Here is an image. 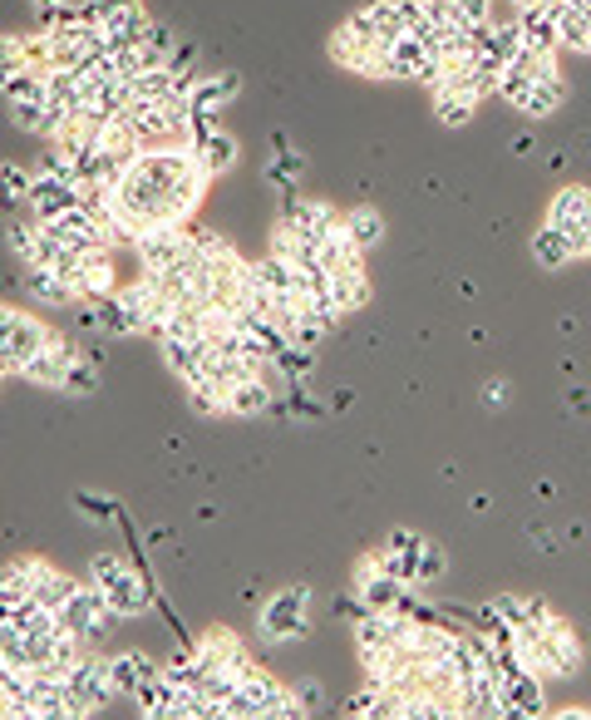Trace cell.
Wrapping results in <instances>:
<instances>
[{
  "label": "cell",
  "mask_w": 591,
  "mask_h": 720,
  "mask_svg": "<svg viewBox=\"0 0 591 720\" xmlns=\"http://www.w3.org/2000/svg\"><path fill=\"white\" fill-rule=\"evenodd\" d=\"M242 94V75H197L193 89H188V109L193 114H213V109L232 104Z\"/></svg>",
  "instance_id": "obj_19"
},
{
  "label": "cell",
  "mask_w": 591,
  "mask_h": 720,
  "mask_svg": "<svg viewBox=\"0 0 591 720\" xmlns=\"http://www.w3.org/2000/svg\"><path fill=\"white\" fill-rule=\"evenodd\" d=\"M65 681H69V700H75V716H94V710H104L108 700H114L108 661H99V656H89V652L65 671Z\"/></svg>",
  "instance_id": "obj_4"
},
{
  "label": "cell",
  "mask_w": 591,
  "mask_h": 720,
  "mask_svg": "<svg viewBox=\"0 0 591 720\" xmlns=\"http://www.w3.org/2000/svg\"><path fill=\"white\" fill-rule=\"evenodd\" d=\"M5 242H11V252L21 262H30L35 257V242H40V223H11V232H5Z\"/></svg>",
  "instance_id": "obj_34"
},
{
  "label": "cell",
  "mask_w": 591,
  "mask_h": 720,
  "mask_svg": "<svg viewBox=\"0 0 591 720\" xmlns=\"http://www.w3.org/2000/svg\"><path fill=\"white\" fill-rule=\"evenodd\" d=\"M409 632H414V627H409L399 612H370V617H360V627H355V642H360L365 667H375V661H385L389 652H399V646L409 642Z\"/></svg>",
  "instance_id": "obj_8"
},
{
  "label": "cell",
  "mask_w": 591,
  "mask_h": 720,
  "mask_svg": "<svg viewBox=\"0 0 591 720\" xmlns=\"http://www.w3.org/2000/svg\"><path fill=\"white\" fill-rule=\"evenodd\" d=\"M281 227H286L291 237H301V242H311V248H321L325 237L341 227V217L331 213L325 203H311V198H286V213H281Z\"/></svg>",
  "instance_id": "obj_9"
},
{
  "label": "cell",
  "mask_w": 591,
  "mask_h": 720,
  "mask_svg": "<svg viewBox=\"0 0 591 720\" xmlns=\"http://www.w3.org/2000/svg\"><path fill=\"white\" fill-rule=\"evenodd\" d=\"M21 287L30 291L35 302H44V306H60V302H75V287H69L65 277H60V271H50V267H25L21 271Z\"/></svg>",
  "instance_id": "obj_25"
},
{
  "label": "cell",
  "mask_w": 591,
  "mask_h": 720,
  "mask_svg": "<svg viewBox=\"0 0 591 720\" xmlns=\"http://www.w3.org/2000/svg\"><path fill=\"white\" fill-rule=\"evenodd\" d=\"M89 582L104 592V603H108L114 617H139L143 607H149V597H153L149 582L118 558V553H94V558H89Z\"/></svg>",
  "instance_id": "obj_2"
},
{
  "label": "cell",
  "mask_w": 591,
  "mask_h": 720,
  "mask_svg": "<svg viewBox=\"0 0 591 720\" xmlns=\"http://www.w3.org/2000/svg\"><path fill=\"white\" fill-rule=\"evenodd\" d=\"M434 109H439V124L463 129V124L473 118V109H478V99L473 94H434Z\"/></svg>",
  "instance_id": "obj_32"
},
{
  "label": "cell",
  "mask_w": 591,
  "mask_h": 720,
  "mask_svg": "<svg viewBox=\"0 0 591 720\" xmlns=\"http://www.w3.org/2000/svg\"><path fill=\"white\" fill-rule=\"evenodd\" d=\"M261 409H271V386L261 380V370H252L227 390V415H261Z\"/></svg>",
  "instance_id": "obj_26"
},
{
  "label": "cell",
  "mask_w": 591,
  "mask_h": 720,
  "mask_svg": "<svg viewBox=\"0 0 591 720\" xmlns=\"http://www.w3.org/2000/svg\"><path fill=\"white\" fill-rule=\"evenodd\" d=\"M444 568H449L444 548H439V543H429V538H424V553H420V578H414V582H439V578H444Z\"/></svg>",
  "instance_id": "obj_35"
},
{
  "label": "cell",
  "mask_w": 591,
  "mask_h": 720,
  "mask_svg": "<svg viewBox=\"0 0 591 720\" xmlns=\"http://www.w3.org/2000/svg\"><path fill=\"white\" fill-rule=\"evenodd\" d=\"M557 720H591V710H581V706H571V710H557Z\"/></svg>",
  "instance_id": "obj_44"
},
{
  "label": "cell",
  "mask_w": 591,
  "mask_h": 720,
  "mask_svg": "<svg viewBox=\"0 0 591 720\" xmlns=\"http://www.w3.org/2000/svg\"><path fill=\"white\" fill-rule=\"evenodd\" d=\"M345 25H355V30L365 35L370 45H395L399 35H404V21H399V0H380V5H365V11H355Z\"/></svg>",
  "instance_id": "obj_15"
},
{
  "label": "cell",
  "mask_w": 591,
  "mask_h": 720,
  "mask_svg": "<svg viewBox=\"0 0 591 720\" xmlns=\"http://www.w3.org/2000/svg\"><path fill=\"white\" fill-rule=\"evenodd\" d=\"M65 5H69V0H35V11H40V15H44V25H50V21H54V15L65 11Z\"/></svg>",
  "instance_id": "obj_42"
},
{
  "label": "cell",
  "mask_w": 591,
  "mask_h": 720,
  "mask_svg": "<svg viewBox=\"0 0 591 720\" xmlns=\"http://www.w3.org/2000/svg\"><path fill=\"white\" fill-rule=\"evenodd\" d=\"M85 203V188H79L75 173H54V168H40L35 173V184H30V198H25V207H30L35 217H60L69 213V207Z\"/></svg>",
  "instance_id": "obj_6"
},
{
  "label": "cell",
  "mask_w": 591,
  "mask_h": 720,
  "mask_svg": "<svg viewBox=\"0 0 591 720\" xmlns=\"http://www.w3.org/2000/svg\"><path fill=\"white\" fill-rule=\"evenodd\" d=\"M341 227H345V237H350L360 252L380 248V237H385V223H380L375 207H355L350 217H341Z\"/></svg>",
  "instance_id": "obj_29"
},
{
  "label": "cell",
  "mask_w": 591,
  "mask_h": 720,
  "mask_svg": "<svg viewBox=\"0 0 591 720\" xmlns=\"http://www.w3.org/2000/svg\"><path fill=\"white\" fill-rule=\"evenodd\" d=\"M552 21H557V45L562 50L591 54V5L587 0H548Z\"/></svg>",
  "instance_id": "obj_14"
},
{
  "label": "cell",
  "mask_w": 591,
  "mask_h": 720,
  "mask_svg": "<svg viewBox=\"0 0 591 720\" xmlns=\"http://www.w3.org/2000/svg\"><path fill=\"white\" fill-rule=\"evenodd\" d=\"M129 5H133V0H85V5H79V15H85V21H94V25H108L118 11H129Z\"/></svg>",
  "instance_id": "obj_36"
},
{
  "label": "cell",
  "mask_w": 591,
  "mask_h": 720,
  "mask_svg": "<svg viewBox=\"0 0 591 720\" xmlns=\"http://www.w3.org/2000/svg\"><path fill=\"white\" fill-rule=\"evenodd\" d=\"M193 656L203 661V671H247V652H242V642H236L232 632L203 636Z\"/></svg>",
  "instance_id": "obj_20"
},
{
  "label": "cell",
  "mask_w": 591,
  "mask_h": 720,
  "mask_svg": "<svg viewBox=\"0 0 591 720\" xmlns=\"http://www.w3.org/2000/svg\"><path fill=\"white\" fill-rule=\"evenodd\" d=\"M571 257H577L571 237H567V232H557L552 223H542L538 232H532V262H538L542 271H562Z\"/></svg>",
  "instance_id": "obj_23"
},
{
  "label": "cell",
  "mask_w": 591,
  "mask_h": 720,
  "mask_svg": "<svg viewBox=\"0 0 591 720\" xmlns=\"http://www.w3.org/2000/svg\"><path fill=\"white\" fill-rule=\"evenodd\" d=\"M453 11H459L463 25H484L488 21V0H453Z\"/></svg>",
  "instance_id": "obj_39"
},
{
  "label": "cell",
  "mask_w": 591,
  "mask_h": 720,
  "mask_svg": "<svg viewBox=\"0 0 591 720\" xmlns=\"http://www.w3.org/2000/svg\"><path fill=\"white\" fill-rule=\"evenodd\" d=\"M517 35H523V50L527 54H557V21H552V5L538 0V5H523L517 15Z\"/></svg>",
  "instance_id": "obj_16"
},
{
  "label": "cell",
  "mask_w": 591,
  "mask_h": 720,
  "mask_svg": "<svg viewBox=\"0 0 591 720\" xmlns=\"http://www.w3.org/2000/svg\"><path fill=\"white\" fill-rule=\"evenodd\" d=\"M562 99H567L562 75H557V70H542V75L532 79V89H527V99H523V114L548 118V114H557V109H562Z\"/></svg>",
  "instance_id": "obj_27"
},
{
  "label": "cell",
  "mask_w": 591,
  "mask_h": 720,
  "mask_svg": "<svg viewBox=\"0 0 591 720\" xmlns=\"http://www.w3.org/2000/svg\"><path fill=\"white\" fill-rule=\"evenodd\" d=\"M15 316H21V312H11V306H0V345H5V336H11Z\"/></svg>",
  "instance_id": "obj_43"
},
{
  "label": "cell",
  "mask_w": 591,
  "mask_h": 720,
  "mask_svg": "<svg viewBox=\"0 0 591 720\" xmlns=\"http://www.w3.org/2000/svg\"><path fill=\"white\" fill-rule=\"evenodd\" d=\"M548 223L571 237L577 257H591V193L587 188H562L548 207Z\"/></svg>",
  "instance_id": "obj_7"
},
{
  "label": "cell",
  "mask_w": 591,
  "mask_h": 720,
  "mask_svg": "<svg viewBox=\"0 0 591 720\" xmlns=\"http://www.w3.org/2000/svg\"><path fill=\"white\" fill-rule=\"evenodd\" d=\"M0 380H5V376H0Z\"/></svg>",
  "instance_id": "obj_46"
},
{
  "label": "cell",
  "mask_w": 591,
  "mask_h": 720,
  "mask_svg": "<svg viewBox=\"0 0 591 720\" xmlns=\"http://www.w3.org/2000/svg\"><path fill=\"white\" fill-rule=\"evenodd\" d=\"M188 409L203 415V419L227 415V395H222V390H213V386H188Z\"/></svg>",
  "instance_id": "obj_33"
},
{
  "label": "cell",
  "mask_w": 591,
  "mask_h": 720,
  "mask_svg": "<svg viewBox=\"0 0 591 720\" xmlns=\"http://www.w3.org/2000/svg\"><path fill=\"white\" fill-rule=\"evenodd\" d=\"M108 617H114V612H108L104 592H99V588H75V592H69V603L54 612V622L65 627L69 636H79L85 652H89L94 642H104V632H108L104 622H108Z\"/></svg>",
  "instance_id": "obj_3"
},
{
  "label": "cell",
  "mask_w": 591,
  "mask_h": 720,
  "mask_svg": "<svg viewBox=\"0 0 591 720\" xmlns=\"http://www.w3.org/2000/svg\"><path fill=\"white\" fill-rule=\"evenodd\" d=\"M69 281H75V296H85V302H99V296H108V291H114V262H108V248L85 252Z\"/></svg>",
  "instance_id": "obj_18"
},
{
  "label": "cell",
  "mask_w": 591,
  "mask_h": 720,
  "mask_svg": "<svg viewBox=\"0 0 591 720\" xmlns=\"http://www.w3.org/2000/svg\"><path fill=\"white\" fill-rule=\"evenodd\" d=\"M207 351H213V336H203V341H178V336H168L163 341V361H168V370L183 386H197L207 370Z\"/></svg>",
  "instance_id": "obj_17"
},
{
  "label": "cell",
  "mask_w": 591,
  "mask_h": 720,
  "mask_svg": "<svg viewBox=\"0 0 591 720\" xmlns=\"http://www.w3.org/2000/svg\"><path fill=\"white\" fill-rule=\"evenodd\" d=\"M50 326L44 321H35V316H15V326H11V336H5V345H0V361H5V370H11V376H21L25 370V361H30L35 351H40L44 341H50Z\"/></svg>",
  "instance_id": "obj_13"
},
{
  "label": "cell",
  "mask_w": 591,
  "mask_h": 720,
  "mask_svg": "<svg viewBox=\"0 0 591 720\" xmlns=\"http://www.w3.org/2000/svg\"><path fill=\"white\" fill-rule=\"evenodd\" d=\"M158 677V667H153L143 652H124L108 661V681H114V696H139L143 681Z\"/></svg>",
  "instance_id": "obj_22"
},
{
  "label": "cell",
  "mask_w": 591,
  "mask_h": 720,
  "mask_svg": "<svg viewBox=\"0 0 591 720\" xmlns=\"http://www.w3.org/2000/svg\"><path fill=\"white\" fill-rule=\"evenodd\" d=\"M60 390H69V395H89V390H94V355H89V361H75Z\"/></svg>",
  "instance_id": "obj_37"
},
{
  "label": "cell",
  "mask_w": 591,
  "mask_h": 720,
  "mask_svg": "<svg viewBox=\"0 0 591 720\" xmlns=\"http://www.w3.org/2000/svg\"><path fill=\"white\" fill-rule=\"evenodd\" d=\"M30 70V45L21 40V35H0V89L11 85L15 75H25ZM40 75V70H35Z\"/></svg>",
  "instance_id": "obj_31"
},
{
  "label": "cell",
  "mask_w": 591,
  "mask_h": 720,
  "mask_svg": "<svg viewBox=\"0 0 591 720\" xmlns=\"http://www.w3.org/2000/svg\"><path fill=\"white\" fill-rule=\"evenodd\" d=\"M420 553H424V538L409 533V528H395V533L385 538V548L375 553V563H380V572H389V578L414 582L420 578Z\"/></svg>",
  "instance_id": "obj_11"
},
{
  "label": "cell",
  "mask_w": 591,
  "mask_h": 720,
  "mask_svg": "<svg viewBox=\"0 0 591 720\" xmlns=\"http://www.w3.org/2000/svg\"><path fill=\"white\" fill-rule=\"evenodd\" d=\"M331 291H335V306H341V312H360V306L370 302L365 267H341V271H331Z\"/></svg>",
  "instance_id": "obj_28"
},
{
  "label": "cell",
  "mask_w": 591,
  "mask_h": 720,
  "mask_svg": "<svg viewBox=\"0 0 591 720\" xmlns=\"http://www.w3.org/2000/svg\"><path fill=\"white\" fill-rule=\"evenodd\" d=\"M503 706H508V716H542V681L527 667L508 671L503 677Z\"/></svg>",
  "instance_id": "obj_21"
},
{
  "label": "cell",
  "mask_w": 591,
  "mask_h": 720,
  "mask_svg": "<svg viewBox=\"0 0 591 720\" xmlns=\"http://www.w3.org/2000/svg\"><path fill=\"white\" fill-rule=\"evenodd\" d=\"M306 607H311V588H286L261 607V636L267 642H296L306 636Z\"/></svg>",
  "instance_id": "obj_5"
},
{
  "label": "cell",
  "mask_w": 591,
  "mask_h": 720,
  "mask_svg": "<svg viewBox=\"0 0 591 720\" xmlns=\"http://www.w3.org/2000/svg\"><path fill=\"white\" fill-rule=\"evenodd\" d=\"M296 716H301L296 691H286L267 671H252V667L236 677V691L222 706V720H296Z\"/></svg>",
  "instance_id": "obj_1"
},
{
  "label": "cell",
  "mask_w": 591,
  "mask_h": 720,
  "mask_svg": "<svg viewBox=\"0 0 591 720\" xmlns=\"http://www.w3.org/2000/svg\"><path fill=\"white\" fill-rule=\"evenodd\" d=\"M503 400H508V386H503V380H488V386H484V405H488V409H498Z\"/></svg>",
  "instance_id": "obj_41"
},
{
  "label": "cell",
  "mask_w": 591,
  "mask_h": 720,
  "mask_svg": "<svg viewBox=\"0 0 591 720\" xmlns=\"http://www.w3.org/2000/svg\"><path fill=\"white\" fill-rule=\"evenodd\" d=\"M75 361H79L75 345L60 341V336H50V341H44L40 351H35L30 361H25L21 376H25V380H35V386H54V390H60V386H65V376H69V366H75Z\"/></svg>",
  "instance_id": "obj_10"
},
{
  "label": "cell",
  "mask_w": 591,
  "mask_h": 720,
  "mask_svg": "<svg viewBox=\"0 0 591 720\" xmlns=\"http://www.w3.org/2000/svg\"><path fill=\"white\" fill-rule=\"evenodd\" d=\"M79 582L75 578H65V572H54V568H35V578H30V592L25 597H35V603L44 607V612H60V607L69 603V592H75Z\"/></svg>",
  "instance_id": "obj_24"
},
{
  "label": "cell",
  "mask_w": 591,
  "mask_h": 720,
  "mask_svg": "<svg viewBox=\"0 0 591 720\" xmlns=\"http://www.w3.org/2000/svg\"><path fill=\"white\" fill-rule=\"evenodd\" d=\"M188 149L197 153V163H203L213 178L236 163V139H232V134H222V129H213L207 114H193V143H188Z\"/></svg>",
  "instance_id": "obj_12"
},
{
  "label": "cell",
  "mask_w": 591,
  "mask_h": 720,
  "mask_svg": "<svg viewBox=\"0 0 591 720\" xmlns=\"http://www.w3.org/2000/svg\"><path fill=\"white\" fill-rule=\"evenodd\" d=\"M75 504H79V514H85V518H99V523H108V518L118 514L114 498H99V494H79Z\"/></svg>",
  "instance_id": "obj_38"
},
{
  "label": "cell",
  "mask_w": 591,
  "mask_h": 720,
  "mask_svg": "<svg viewBox=\"0 0 591 720\" xmlns=\"http://www.w3.org/2000/svg\"><path fill=\"white\" fill-rule=\"evenodd\" d=\"M30 184H35L30 168H21V163H0V213L21 207L25 198H30Z\"/></svg>",
  "instance_id": "obj_30"
},
{
  "label": "cell",
  "mask_w": 591,
  "mask_h": 720,
  "mask_svg": "<svg viewBox=\"0 0 591 720\" xmlns=\"http://www.w3.org/2000/svg\"><path fill=\"white\" fill-rule=\"evenodd\" d=\"M0 667H5V622H0Z\"/></svg>",
  "instance_id": "obj_45"
},
{
  "label": "cell",
  "mask_w": 591,
  "mask_h": 720,
  "mask_svg": "<svg viewBox=\"0 0 591 720\" xmlns=\"http://www.w3.org/2000/svg\"><path fill=\"white\" fill-rule=\"evenodd\" d=\"M291 691H296V700H301V710H316V706H321V700H325V691L316 686V681H296V686H291Z\"/></svg>",
  "instance_id": "obj_40"
}]
</instances>
